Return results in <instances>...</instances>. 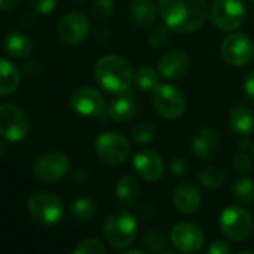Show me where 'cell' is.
<instances>
[{"label":"cell","instance_id":"1","mask_svg":"<svg viewBox=\"0 0 254 254\" xmlns=\"http://www.w3.org/2000/svg\"><path fill=\"white\" fill-rule=\"evenodd\" d=\"M158 9L165 25L183 34L199 30L208 16L205 0H159Z\"/></svg>","mask_w":254,"mask_h":254},{"label":"cell","instance_id":"2","mask_svg":"<svg viewBox=\"0 0 254 254\" xmlns=\"http://www.w3.org/2000/svg\"><path fill=\"white\" fill-rule=\"evenodd\" d=\"M97 82L112 94H121L129 89L134 80V70L131 64L121 55L109 54L98 58L95 63Z\"/></svg>","mask_w":254,"mask_h":254},{"label":"cell","instance_id":"3","mask_svg":"<svg viewBox=\"0 0 254 254\" xmlns=\"http://www.w3.org/2000/svg\"><path fill=\"white\" fill-rule=\"evenodd\" d=\"M138 223L134 214L129 211L112 213L103 226V235L106 243L115 250L128 249L137 237Z\"/></svg>","mask_w":254,"mask_h":254},{"label":"cell","instance_id":"4","mask_svg":"<svg viewBox=\"0 0 254 254\" xmlns=\"http://www.w3.org/2000/svg\"><path fill=\"white\" fill-rule=\"evenodd\" d=\"M219 229L229 241H246L254 231L253 216L243 205H228L219 217Z\"/></svg>","mask_w":254,"mask_h":254},{"label":"cell","instance_id":"5","mask_svg":"<svg viewBox=\"0 0 254 254\" xmlns=\"http://www.w3.org/2000/svg\"><path fill=\"white\" fill-rule=\"evenodd\" d=\"M31 219L45 226L57 225L63 220L64 205L63 201L51 192H36L28 198L27 202Z\"/></svg>","mask_w":254,"mask_h":254},{"label":"cell","instance_id":"6","mask_svg":"<svg viewBox=\"0 0 254 254\" xmlns=\"http://www.w3.org/2000/svg\"><path fill=\"white\" fill-rule=\"evenodd\" d=\"M94 149L101 162L109 165H121L129 158L131 143L125 135L119 132L106 131L97 137Z\"/></svg>","mask_w":254,"mask_h":254},{"label":"cell","instance_id":"7","mask_svg":"<svg viewBox=\"0 0 254 254\" xmlns=\"http://www.w3.org/2000/svg\"><path fill=\"white\" fill-rule=\"evenodd\" d=\"M30 132V119L27 113L12 103L0 104V137L10 143L24 140Z\"/></svg>","mask_w":254,"mask_h":254},{"label":"cell","instance_id":"8","mask_svg":"<svg viewBox=\"0 0 254 254\" xmlns=\"http://www.w3.org/2000/svg\"><path fill=\"white\" fill-rule=\"evenodd\" d=\"M152 103H153L156 113L167 121L179 119L186 110L185 94L179 88L168 85V83L159 85L153 91Z\"/></svg>","mask_w":254,"mask_h":254},{"label":"cell","instance_id":"9","mask_svg":"<svg viewBox=\"0 0 254 254\" xmlns=\"http://www.w3.org/2000/svg\"><path fill=\"white\" fill-rule=\"evenodd\" d=\"M210 18L222 31H234L246 19V6L243 0H214L210 9Z\"/></svg>","mask_w":254,"mask_h":254},{"label":"cell","instance_id":"10","mask_svg":"<svg viewBox=\"0 0 254 254\" xmlns=\"http://www.w3.org/2000/svg\"><path fill=\"white\" fill-rule=\"evenodd\" d=\"M70 159L61 152H46L36 158L33 165L34 176L45 183H55L70 173Z\"/></svg>","mask_w":254,"mask_h":254},{"label":"cell","instance_id":"11","mask_svg":"<svg viewBox=\"0 0 254 254\" xmlns=\"http://www.w3.org/2000/svg\"><path fill=\"white\" fill-rule=\"evenodd\" d=\"M220 52L228 64L243 67L254 58V42L244 33H232L223 39Z\"/></svg>","mask_w":254,"mask_h":254},{"label":"cell","instance_id":"12","mask_svg":"<svg viewBox=\"0 0 254 254\" xmlns=\"http://www.w3.org/2000/svg\"><path fill=\"white\" fill-rule=\"evenodd\" d=\"M170 240L182 254H196L204 249L205 235L202 229L192 222H179L173 226Z\"/></svg>","mask_w":254,"mask_h":254},{"label":"cell","instance_id":"13","mask_svg":"<svg viewBox=\"0 0 254 254\" xmlns=\"http://www.w3.org/2000/svg\"><path fill=\"white\" fill-rule=\"evenodd\" d=\"M89 31H91L89 19L85 13L79 10L65 13L57 24V34L67 45L82 43L89 36Z\"/></svg>","mask_w":254,"mask_h":254},{"label":"cell","instance_id":"14","mask_svg":"<svg viewBox=\"0 0 254 254\" xmlns=\"http://www.w3.org/2000/svg\"><path fill=\"white\" fill-rule=\"evenodd\" d=\"M70 107L83 118H97L104 112L103 94L92 86H80L70 97Z\"/></svg>","mask_w":254,"mask_h":254},{"label":"cell","instance_id":"15","mask_svg":"<svg viewBox=\"0 0 254 254\" xmlns=\"http://www.w3.org/2000/svg\"><path fill=\"white\" fill-rule=\"evenodd\" d=\"M132 168L140 179L144 182H158L165 170L164 161L159 153L150 149L140 150L132 159Z\"/></svg>","mask_w":254,"mask_h":254},{"label":"cell","instance_id":"16","mask_svg":"<svg viewBox=\"0 0 254 254\" xmlns=\"http://www.w3.org/2000/svg\"><path fill=\"white\" fill-rule=\"evenodd\" d=\"M201 204V190L192 182H182L173 192V205L180 214L190 216L199 210Z\"/></svg>","mask_w":254,"mask_h":254},{"label":"cell","instance_id":"17","mask_svg":"<svg viewBox=\"0 0 254 254\" xmlns=\"http://www.w3.org/2000/svg\"><path fill=\"white\" fill-rule=\"evenodd\" d=\"M190 67V58L183 49H171L164 54L158 63L159 74L165 79H179L188 73Z\"/></svg>","mask_w":254,"mask_h":254},{"label":"cell","instance_id":"18","mask_svg":"<svg viewBox=\"0 0 254 254\" xmlns=\"http://www.w3.org/2000/svg\"><path fill=\"white\" fill-rule=\"evenodd\" d=\"M109 116L116 122H129L137 116L138 104L137 98L132 91H125L121 94H116L115 98L109 103L107 107Z\"/></svg>","mask_w":254,"mask_h":254},{"label":"cell","instance_id":"19","mask_svg":"<svg viewBox=\"0 0 254 254\" xmlns=\"http://www.w3.org/2000/svg\"><path fill=\"white\" fill-rule=\"evenodd\" d=\"M219 146H220L219 134L210 127H204L198 129L190 141L192 152L195 153V156H198L202 161H208L214 158V155L219 150Z\"/></svg>","mask_w":254,"mask_h":254},{"label":"cell","instance_id":"20","mask_svg":"<svg viewBox=\"0 0 254 254\" xmlns=\"http://www.w3.org/2000/svg\"><path fill=\"white\" fill-rule=\"evenodd\" d=\"M159 9L153 0H132L129 4V15L132 22L140 28H147L155 24Z\"/></svg>","mask_w":254,"mask_h":254},{"label":"cell","instance_id":"21","mask_svg":"<svg viewBox=\"0 0 254 254\" xmlns=\"http://www.w3.org/2000/svg\"><path fill=\"white\" fill-rule=\"evenodd\" d=\"M229 128L240 137H249L254 129L253 110L244 104H237L229 112Z\"/></svg>","mask_w":254,"mask_h":254},{"label":"cell","instance_id":"22","mask_svg":"<svg viewBox=\"0 0 254 254\" xmlns=\"http://www.w3.org/2000/svg\"><path fill=\"white\" fill-rule=\"evenodd\" d=\"M115 195L121 204H124L127 207H132L138 202V199L141 196V186L135 177L124 176L119 179V182L116 185Z\"/></svg>","mask_w":254,"mask_h":254},{"label":"cell","instance_id":"23","mask_svg":"<svg viewBox=\"0 0 254 254\" xmlns=\"http://www.w3.org/2000/svg\"><path fill=\"white\" fill-rule=\"evenodd\" d=\"M4 51L10 58L15 60H22L27 58L33 52V43L31 40L19 31H12L4 37L3 42Z\"/></svg>","mask_w":254,"mask_h":254},{"label":"cell","instance_id":"24","mask_svg":"<svg viewBox=\"0 0 254 254\" xmlns=\"http://www.w3.org/2000/svg\"><path fill=\"white\" fill-rule=\"evenodd\" d=\"M21 71L10 61L0 58V95H9L19 88Z\"/></svg>","mask_w":254,"mask_h":254},{"label":"cell","instance_id":"25","mask_svg":"<svg viewBox=\"0 0 254 254\" xmlns=\"http://www.w3.org/2000/svg\"><path fill=\"white\" fill-rule=\"evenodd\" d=\"M95 210H97V204L94 199L88 196H80L71 202L68 214L74 222L83 223V222H88L95 214Z\"/></svg>","mask_w":254,"mask_h":254},{"label":"cell","instance_id":"26","mask_svg":"<svg viewBox=\"0 0 254 254\" xmlns=\"http://www.w3.org/2000/svg\"><path fill=\"white\" fill-rule=\"evenodd\" d=\"M232 196L241 205H253L254 204V180L250 177H240L231 186Z\"/></svg>","mask_w":254,"mask_h":254},{"label":"cell","instance_id":"27","mask_svg":"<svg viewBox=\"0 0 254 254\" xmlns=\"http://www.w3.org/2000/svg\"><path fill=\"white\" fill-rule=\"evenodd\" d=\"M134 83L135 86L143 91V92H152L161 85L159 83V76L158 73L149 67V65H141L138 67V70L134 73Z\"/></svg>","mask_w":254,"mask_h":254},{"label":"cell","instance_id":"28","mask_svg":"<svg viewBox=\"0 0 254 254\" xmlns=\"http://www.w3.org/2000/svg\"><path fill=\"white\" fill-rule=\"evenodd\" d=\"M144 247L150 254H165L170 247V240L161 229H150L143 238Z\"/></svg>","mask_w":254,"mask_h":254},{"label":"cell","instance_id":"29","mask_svg":"<svg viewBox=\"0 0 254 254\" xmlns=\"http://www.w3.org/2000/svg\"><path fill=\"white\" fill-rule=\"evenodd\" d=\"M198 180L205 189L214 190V189H219L225 183L226 174L222 168L214 167V165H208V167H204L198 173Z\"/></svg>","mask_w":254,"mask_h":254},{"label":"cell","instance_id":"30","mask_svg":"<svg viewBox=\"0 0 254 254\" xmlns=\"http://www.w3.org/2000/svg\"><path fill=\"white\" fill-rule=\"evenodd\" d=\"M171 42V31L167 25H156L152 28V31L147 36V45L149 48L155 51L165 49Z\"/></svg>","mask_w":254,"mask_h":254},{"label":"cell","instance_id":"31","mask_svg":"<svg viewBox=\"0 0 254 254\" xmlns=\"http://www.w3.org/2000/svg\"><path fill=\"white\" fill-rule=\"evenodd\" d=\"M155 135H156V128L150 122H138L131 131L132 141H135L137 144H141V146L152 143Z\"/></svg>","mask_w":254,"mask_h":254},{"label":"cell","instance_id":"32","mask_svg":"<svg viewBox=\"0 0 254 254\" xmlns=\"http://www.w3.org/2000/svg\"><path fill=\"white\" fill-rule=\"evenodd\" d=\"M91 15L97 21H106L112 16L115 10V1L113 0H94L89 6Z\"/></svg>","mask_w":254,"mask_h":254},{"label":"cell","instance_id":"33","mask_svg":"<svg viewBox=\"0 0 254 254\" xmlns=\"http://www.w3.org/2000/svg\"><path fill=\"white\" fill-rule=\"evenodd\" d=\"M71 254H106L104 243L97 238H88L77 244Z\"/></svg>","mask_w":254,"mask_h":254},{"label":"cell","instance_id":"34","mask_svg":"<svg viewBox=\"0 0 254 254\" xmlns=\"http://www.w3.org/2000/svg\"><path fill=\"white\" fill-rule=\"evenodd\" d=\"M232 168L238 174H247L253 168V158L249 153H246L244 150H241V152L234 155V158H232Z\"/></svg>","mask_w":254,"mask_h":254},{"label":"cell","instance_id":"35","mask_svg":"<svg viewBox=\"0 0 254 254\" xmlns=\"http://www.w3.org/2000/svg\"><path fill=\"white\" fill-rule=\"evenodd\" d=\"M189 171H190V165L188 159L182 156H177L170 162V173L177 179H185L189 174Z\"/></svg>","mask_w":254,"mask_h":254},{"label":"cell","instance_id":"36","mask_svg":"<svg viewBox=\"0 0 254 254\" xmlns=\"http://www.w3.org/2000/svg\"><path fill=\"white\" fill-rule=\"evenodd\" d=\"M58 0H30V6L36 13L40 15H48L51 13L55 6H57Z\"/></svg>","mask_w":254,"mask_h":254},{"label":"cell","instance_id":"37","mask_svg":"<svg viewBox=\"0 0 254 254\" xmlns=\"http://www.w3.org/2000/svg\"><path fill=\"white\" fill-rule=\"evenodd\" d=\"M207 254H232V247L225 240H214L207 247Z\"/></svg>","mask_w":254,"mask_h":254},{"label":"cell","instance_id":"38","mask_svg":"<svg viewBox=\"0 0 254 254\" xmlns=\"http://www.w3.org/2000/svg\"><path fill=\"white\" fill-rule=\"evenodd\" d=\"M243 91H244L246 98L254 104V68L246 74L244 82H243Z\"/></svg>","mask_w":254,"mask_h":254},{"label":"cell","instance_id":"39","mask_svg":"<svg viewBox=\"0 0 254 254\" xmlns=\"http://www.w3.org/2000/svg\"><path fill=\"white\" fill-rule=\"evenodd\" d=\"M40 71V64L34 60L31 61H25L22 64V73L27 74V76H37Z\"/></svg>","mask_w":254,"mask_h":254},{"label":"cell","instance_id":"40","mask_svg":"<svg viewBox=\"0 0 254 254\" xmlns=\"http://www.w3.org/2000/svg\"><path fill=\"white\" fill-rule=\"evenodd\" d=\"M94 36H95V39L103 40V42L109 40L112 37V30L109 27H106V25H98L95 28V31H94Z\"/></svg>","mask_w":254,"mask_h":254},{"label":"cell","instance_id":"41","mask_svg":"<svg viewBox=\"0 0 254 254\" xmlns=\"http://www.w3.org/2000/svg\"><path fill=\"white\" fill-rule=\"evenodd\" d=\"M88 179H89V176H88V171H86V170H76V171L73 173V180H74L77 185L86 183Z\"/></svg>","mask_w":254,"mask_h":254},{"label":"cell","instance_id":"42","mask_svg":"<svg viewBox=\"0 0 254 254\" xmlns=\"http://www.w3.org/2000/svg\"><path fill=\"white\" fill-rule=\"evenodd\" d=\"M22 0H0V10H10L21 4Z\"/></svg>","mask_w":254,"mask_h":254},{"label":"cell","instance_id":"43","mask_svg":"<svg viewBox=\"0 0 254 254\" xmlns=\"http://www.w3.org/2000/svg\"><path fill=\"white\" fill-rule=\"evenodd\" d=\"M252 141H250V138L249 137H243L241 138V141H240V147H241V150H247V149H252Z\"/></svg>","mask_w":254,"mask_h":254},{"label":"cell","instance_id":"44","mask_svg":"<svg viewBox=\"0 0 254 254\" xmlns=\"http://www.w3.org/2000/svg\"><path fill=\"white\" fill-rule=\"evenodd\" d=\"M121 254H150V253L143 252V250H127V252H124V253H121Z\"/></svg>","mask_w":254,"mask_h":254},{"label":"cell","instance_id":"45","mask_svg":"<svg viewBox=\"0 0 254 254\" xmlns=\"http://www.w3.org/2000/svg\"><path fill=\"white\" fill-rule=\"evenodd\" d=\"M237 254H254V252H250V250H243V252H238Z\"/></svg>","mask_w":254,"mask_h":254},{"label":"cell","instance_id":"46","mask_svg":"<svg viewBox=\"0 0 254 254\" xmlns=\"http://www.w3.org/2000/svg\"><path fill=\"white\" fill-rule=\"evenodd\" d=\"M3 153H4V146H3V143L0 141V156H1Z\"/></svg>","mask_w":254,"mask_h":254},{"label":"cell","instance_id":"47","mask_svg":"<svg viewBox=\"0 0 254 254\" xmlns=\"http://www.w3.org/2000/svg\"><path fill=\"white\" fill-rule=\"evenodd\" d=\"M252 158H253V159H254V144H253V146H252Z\"/></svg>","mask_w":254,"mask_h":254},{"label":"cell","instance_id":"48","mask_svg":"<svg viewBox=\"0 0 254 254\" xmlns=\"http://www.w3.org/2000/svg\"><path fill=\"white\" fill-rule=\"evenodd\" d=\"M73 1H85V0H73Z\"/></svg>","mask_w":254,"mask_h":254},{"label":"cell","instance_id":"49","mask_svg":"<svg viewBox=\"0 0 254 254\" xmlns=\"http://www.w3.org/2000/svg\"><path fill=\"white\" fill-rule=\"evenodd\" d=\"M165 254H179V253H170V252H167V253Z\"/></svg>","mask_w":254,"mask_h":254},{"label":"cell","instance_id":"50","mask_svg":"<svg viewBox=\"0 0 254 254\" xmlns=\"http://www.w3.org/2000/svg\"><path fill=\"white\" fill-rule=\"evenodd\" d=\"M249 1H250V3H254V0H249Z\"/></svg>","mask_w":254,"mask_h":254}]
</instances>
